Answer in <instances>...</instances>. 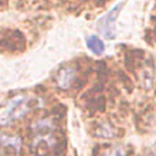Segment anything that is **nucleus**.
<instances>
[{
	"label": "nucleus",
	"mask_w": 156,
	"mask_h": 156,
	"mask_svg": "<svg viewBox=\"0 0 156 156\" xmlns=\"http://www.w3.org/2000/svg\"><path fill=\"white\" fill-rule=\"evenodd\" d=\"M37 105V98L29 95H19L0 108V126H9L23 119Z\"/></svg>",
	"instance_id": "nucleus-1"
},
{
	"label": "nucleus",
	"mask_w": 156,
	"mask_h": 156,
	"mask_svg": "<svg viewBox=\"0 0 156 156\" xmlns=\"http://www.w3.org/2000/svg\"><path fill=\"white\" fill-rule=\"evenodd\" d=\"M122 7H123V2H119L115 7L111 9L105 16H102L98 20V24H97L98 26V30L105 38L115 37V23H116V19H118L119 13L122 10Z\"/></svg>",
	"instance_id": "nucleus-2"
},
{
	"label": "nucleus",
	"mask_w": 156,
	"mask_h": 156,
	"mask_svg": "<svg viewBox=\"0 0 156 156\" xmlns=\"http://www.w3.org/2000/svg\"><path fill=\"white\" fill-rule=\"evenodd\" d=\"M75 78V71L70 67H66V68H62V70L58 71L57 74V84L61 88H68V87L73 84Z\"/></svg>",
	"instance_id": "nucleus-3"
},
{
	"label": "nucleus",
	"mask_w": 156,
	"mask_h": 156,
	"mask_svg": "<svg viewBox=\"0 0 156 156\" xmlns=\"http://www.w3.org/2000/svg\"><path fill=\"white\" fill-rule=\"evenodd\" d=\"M87 47L97 55H99V54H102L105 51V44L98 36H91V37L87 38Z\"/></svg>",
	"instance_id": "nucleus-4"
},
{
	"label": "nucleus",
	"mask_w": 156,
	"mask_h": 156,
	"mask_svg": "<svg viewBox=\"0 0 156 156\" xmlns=\"http://www.w3.org/2000/svg\"><path fill=\"white\" fill-rule=\"evenodd\" d=\"M108 156H125V151H123V149L119 146V148H115V149H114V151H112V152L109 153Z\"/></svg>",
	"instance_id": "nucleus-5"
}]
</instances>
